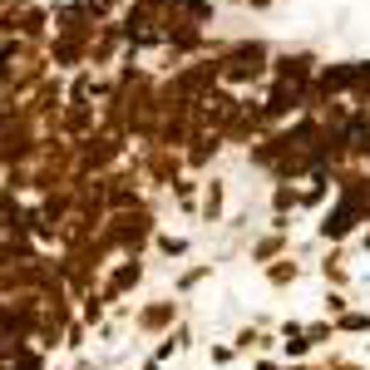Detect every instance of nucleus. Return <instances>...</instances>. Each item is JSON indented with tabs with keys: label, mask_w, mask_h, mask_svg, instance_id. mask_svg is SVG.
<instances>
[{
	"label": "nucleus",
	"mask_w": 370,
	"mask_h": 370,
	"mask_svg": "<svg viewBox=\"0 0 370 370\" xmlns=\"http://www.w3.org/2000/svg\"><path fill=\"white\" fill-rule=\"evenodd\" d=\"M336 331H346V336H356V331H370V316H366V311H351V316H336Z\"/></svg>",
	"instance_id": "1"
},
{
	"label": "nucleus",
	"mask_w": 370,
	"mask_h": 370,
	"mask_svg": "<svg viewBox=\"0 0 370 370\" xmlns=\"http://www.w3.org/2000/svg\"><path fill=\"white\" fill-rule=\"evenodd\" d=\"M158 247H163L168 257H183V252H187V242H183V237H158Z\"/></svg>",
	"instance_id": "2"
},
{
	"label": "nucleus",
	"mask_w": 370,
	"mask_h": 370,
	"mask_svg": "<svg viewBox=\"0 0 370 370\" xmlns=\"http://www.w3.org/2000/svg\"><path fill=\"white\" fill-rule=\"evenodd\" d=\"M232 361V346H212V366H227Z\"/></svg>",
	"instance_id": "3"
},
{
	"label": "nucleus",
	"mask_w": 370,
	"mask_h": 370,
	"mask_svg": "<svg viewBox=\"0 0 370 370\" xmlns=\"http://www.w3.org/2000/svg\"><path fill=\"white\" fill-rule=\"evenodd\" d=\"M257 370H277V366H272V361H262V366H257Z\"/></svg>",
	"instance_id": "4"
},
{
	"label": "nucleus",
	"mask_w": 370,
	"mask_h": 370,
	"mask_svg": "<svg viewBox=\"0 0 370 370\" xmlns=\"http://www.w3.org/2000/svg\"><path fill=\"white\" fill-rule=\"evenodd\" d=\"M143 370H158V361H153V366H143Z\"/></svg>",
	"instance_id": "5"
},
{
	"label": "nucleus",
	"mask_w": 370,
	"mask_h": 370,
	"mask_svg": "<svg viewBox=\"0 0 370 370\" xmlns=\"http://www.w3.org/2000/svg\"><path fill=\"white\" fill-rule=\"evenodd\" d=\"M286 370H306V366H286Z\"/></svg>",
	"instance_id": "6"
}]
</instances>
